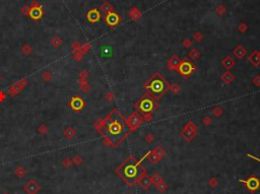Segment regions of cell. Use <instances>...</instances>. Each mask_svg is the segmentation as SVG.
<instances>
[{
  "label": "cell",
  "mask_w": 260,
  "mask_h": 194,
  "mask_svg": "<svg viewBox=\"0 0 260 194\" xmlns=\"http://www.w3.org/2000/svg\"><path fill=\"white\" fill-rule=\"evenodd\" d=\"M106 132L107 136L109 137L110 140L113 142H117V141L121 140L123 136L127 132V128H126L125 122L123 121L121 117L118 115H114L106 124Z\"/></svg>",
  "instance_id": "1"
},
{
  "label": "cell",
  "mask_w": 260,
  "mask_h": 194,
  "mask_svg": "<svg viewBox=\"0 0 260 194\" xmlns=\"http://www.w3.org/2000/svg\"><path fill=\"white\" fill-rule=\"evenodd\" d=\"M43 8L42 6L39 4L37 1H33L32 6L30 7V11H29V16L32 18L33 20L38 21L39 20H41L43 17Z\"/></svg>",
  "instance_id": "2"
},
{
  "label": "cell",
  "mask_w": 260,
  "mask_h": 194,
  "mask_svg": "<svg viewBox=\"0 0 260 194\" xmlns=\"http://www.w3.org/2000/svg\"><path fill=\"white\" fill-rule=\"evenodd\" d=\"M148 153H147V155H148ZM147 155H145V156H146ZM145 156H144V158H145ZM144 158H142V159L140 160V162L143 161ZM140 162H139V163H140ZM139 163H137V164H136L135 166L129 165V166H127V167L125 168L124 173H125V176H126V177L129 178V179H133V178L135 179L136 175H137V166L139 165Z\"/></svg>",
  "instance_id": "3"
},
{
  "label": "cell",
  "mask_w": 260,
  "mask_h": 194,
  "mask_svg": "<svg viewBox=\"0 0 260 194\" xmlns=\"http://www.w3.org/2000/svg\"><path fill=\"white\" fill-rule=\"evenodd\" d=\"M239 181H240V182H242V183H245L246 186H247V188H248L249 190H251V191H255V190H257L259 188V186H260L259 180L257 179V178H254V177H251L250 179H248L247 181L241 180V179Z\"/></svg>",
  "instance_id": "4"
},
{
  "label": "cell",
  "mask_w": 260,
  "mask_h": 194,
  "mask_svg": "<svg viewBox=\"0 0 260 194\" xmlns=\"http://www.w3.org/2000/svg\"><path fill=\"white\" fill-rule=\"evenodd\" d=\"M150 91L154 95H160L164 91V82L161 79H154L150 84Z\"/></svg>",
  "instance_id": "5"
},
{
  "label": "cell",
  "mask_w": 260,
  "mask_h": 194,
  "mask_svg": "<svg viewBox=\"0 0 260 194\" xmlns=\"http://www.w3.org/2000/svg\"><path fill=\"white\" fill-rule=\"evenodd\" d=\"M153 102L148 99H144L140 102L139 104V109L141 110V112L143 113H150L151 110H153Z\"/></svg>",
  "instance_id": "6"
},
{
  "label": "cell",
  "mask_w": 260,
  "mask_h": 194,
  "mask_svg": "<svg viewBox=\"0 0 260 194\" xmlns=\"http://www.w3.org/2000/svg\"><path fill=\"white\" fill-rule=\"evenodd\" d=\"M88 20L91 23H97V21L100 20V12H99L97 9H92L88 12Z\"/></svg>",
  "instance_id": "7"
},
{
  "label": "cell",
  "mask_w": 260,
  "mask_h": 194,
  "mask_svg": "<svg viewBox=\"0 0 260 194\" xmlns=\"http://www.w3.org/2000/svg\"><path fill=\"white\" fill-rule=\"evenodd\" d=\"M180 72L182 74H189V73L192 71V65L188 62H184L183 64L180 65Z\"/></svg>",
  "instance_id": "8"
},
{
  "label": "cell",
  "mask_w": 260,
  "mask_h": 194,
  "mask_svg": "<svg viewBox=\"0 0 260 194\" xmlns=\"http://www.w3.org/2000/svg\"><path fill=\"white\" fill-rule=\"evenodd\" d=\"M113 53V49L109 47V46H104V47L101 48V55L104 58H109L112 56Z\"/></svg>",
  "instance_id": "9"
},
{
  "label": "cell",
  "mask_w": 260,
  "mask_h": 194,
  "mask_svg": "<svg viewBox=\"0 0 260 194\" xmlns=\"http://www.w3.org/2000/svg\"><path fill=\"white\" fill-rule=\"evenodd\" d=\"M106 20L110 26H114V24H116L117 23H118L119 17H118V15L115 14V13H109L107 18H106Z\"/></svg>",
  "instance_id": "10"
},
{
  "label": "cell",
  "mask_w": 260,
  "mask_h": 194,
  "mask_svg": "<svg viewBox=\"0 0 260 194\" xmlns=\"http://www.w3.org/2000/svg\"><path fill=\"white\" fill-rule=\"evenodd\" d=\"M71 105H72V109L78 111V110H80L82 108L83 102L80 100L79 98H75V99H73V100H72V104H71Z\"/></svg>",
  "instance_id": "11"
},
{
  "label": "cell",
  "mask_w": 260,
  "mask_h": 194,
  "mask_svg": "<svg viewBox=\"0 0 260 194\" xmlns=\"http://www.w3.org/2000/svg\"><path fill=\"white\" fill-rule=\"evenodd\" d=\"M64 135H65V137H66L67 139H71V138H73V136L75 135V130H74V128L70 127V126H68V127L65 128Z\"/></svg>",
  "instance_id": "12"
},
{
  "label": "cell",
  "mask_w": 260,
  "mask_h": 194,
  "mask_svg": "<svg viewBox=\"0 0 260 194\" xmlns=\"http://www.w3.org/2000/svg\"><path fill=\"white\" fill-rule=\"evenodd\" d=\"M51 43H52V45H53L55 48H58V47H60V46L62 45L63 41H62V39H61L59 36L56 35V36H54L53 38H52Z\"/></svg>",
  "instance_id": "13"
},
{
  "label": "cell",
  "mask_w": 260,
  "mask_h": 194,
  "mask_svg": "<svg viewBox=\"0 0 260 194\" xmlns=\"http://www.w3.org/2000/svg\"><path fill=\"white\" fill-rule=\"evenodd\" d=\"M32 51H33L32 47H31L30 44H27V43L21 47V52H23L24 55H30L31 53H32Z\"/></svg>",
  "instance_id": "14"
},
{
  "label": "cell",
  "mask_w": 260,
  "mask_h": 194,
  "mask_svg": "<svg viewBox=\"0 0 260 194\" xmlns=\"http://www.w3.org/2000/svg\"><path fill=\"white\" fill-rule=\"evenodd\" d=\"M43 79L47 82L51 81L52 79V72L50 71V70H46V71L43 73Z\"/></svg>",
  "instance_id": "15"
},
{
  "label": "cell",
  "mask_w": 260,
  "mask_h": 194,
  "mask_svg": "<svg viewBox=\"0 0 260 194\" xmlns=\"http://www.w3.org/2000/svg\"><path fill=\"white\" fill-rule=\"evenodd\" d=\"M140 184H141V186L143 187V188H147V187L150 186V179H147V178H141V179H140Z\"/></svg>",
  "instance_id": "16"
},
{
  "label": "cell",
  "mask_w": 260,
  "mask_h": 194,
  "mask_svg": "<svg viewBox=\"0 0 260 194\" xmlns=\"http://www.w3.org/2000/svg\"><path fill=\"white\" fill-rule=\"evenodd\" d=\"M29 11H30V7L27 5H23V8H21V12H23V14H27L29 15Z\"/></svg>",
  "instance_id": "17"
},
{
  "label": "cell",
  "mask_w": 260,
  "mask_h": 194,
  "mask_svg": "<svg viewBox=\"0 0 260 194\" xmlns=\"http://www.w3.org/2000/svg\"><path fill=\"white\" fill-rule=\"evenodd\" d=\"M39 131H40V133H46V132H47V129H46L44 125H42V126H40Z\"/></svg>",
  "instance_id": "18"
},
{
  "label": "cell",
  "mask_w": 260,
  "mask_h": 194,
  "mask_svg": "<svg viewBox=\"0 0 260 194\" xmlns=\"http://www.w3.org/2000/svg\"><path fill=\"white\" fill-rule=\"evenodd\" d=\"M249 156H250V155H249ZM251 156V158H253V159H255V160H257V161H259V162H260V160H259V159H256V158H254V156Z\"/></svg>",
  "instance_id": "19"
},
{
  "label": "cell",
  "mask_w": 260,
  "mask_h": 194,
  "mask_svg": "<svg viewBox=\"0 0 260 194\" xmlns=\"http://www.w3.org/2000/svg\"><path fill=\"white\" fill-rule=\"evenodd\" d=\"M0 81H1V75H0Z\"/></svg>",
  "instance_id": "20"
}]
</instances>
